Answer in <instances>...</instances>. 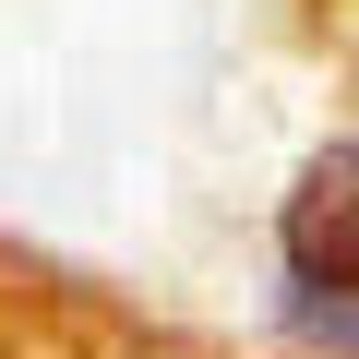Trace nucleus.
Wrapping results in <instances>:
<instances>
[{"label":"nucleus","instance_id":"obj_1","mask_svg":"<svg viewBox=\"0 0 359 359\" xmlns=\"http://www.w3.org/2000/svg\"><path fill=\"white\" fill-rule=\"evenodd\" d=\"M0 359H264V347H228V335H192L48 252H13L0 240Z\"/></svg>","mask_w":359,"mask_h":359},{"label":"nucleus","instance_id":"obj_2","mask_svg":"<svg viewBox=\"0 0 359 359\" xmlns=\"http://www.w3.org/2000/svg\"><path fill=\"white\" fill-rule=\"evenodd\" d=\"M276 287L287 335L311 359H359V144H323L276 216Z\"/></svg>","mask_w":359,"mask_h":359},{"label":"nucleus","instance_id":"obj_3","mask_svg":"<svg viewBox=\"0 0 359 359\" xmlns=\"http://www.w3.org/2000/svg\"><path fill=\"white\" fill-rule=\"evenodd\" d=\"M299 13H311V36L335 48V72L359 84V0H299Z\"/></svg>","mask_w":359,"mask_h":359}]
</instances>
